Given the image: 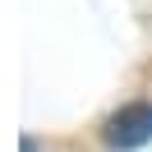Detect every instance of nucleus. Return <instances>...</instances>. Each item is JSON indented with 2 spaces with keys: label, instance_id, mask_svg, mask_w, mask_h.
Returning a JSON list of instances; mask_svg holds the SVG:
<instances>
[{
  "label": "nucleus",
  "instance_id": "nucleus-1",
  "mask_svg": "<svg viewBox=\"0 0 152 152\" xmlns=\"http://www.w3.org/2000/svg\"><path fill=\"white\" fill-rule=\"evenodd\" d=\"M102 138L111 152H134L152 138V106L148 102H134V106H120L111 120L102 124Z\"/></svg>",
  "mask_w": 152,
  "mask_h": 152
},
{
  "label": "nucleus",
  "instance_id": "nucleus-2",
  "mask_svg": "<svg viewBox=\"0 0 152 152\" xmlns=\"http://www.w3.org/2000/svg\"><path fill=\"white\" fill-rule=\"evenodd\" d=\"M23 152H37V143H32V138H23Z\"/></svg>",
  "mask_w": 152,
  "mask_h": 152
}]
</instances>
